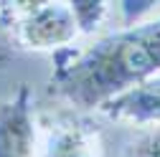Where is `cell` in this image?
<instances>
[{"label":"cell","mask_w":160,"mask_h":157,"mask_svg":"<svg viewBox=\"0 0 160 157\" xmlns=\"http://www.w3.org/2000/svg\"><path fill=\"white\" fill-rule=\"evenodd\" d=\"M36 129L33 94L28 86H21L0 102V157H36Z\"/></svg>","instance_id":"cell-4"},{"label":"cell","mask_w":160,"mask_h":157,"mask_svg":"<svg viewBox=\"0 0 160 157\" xmlns=\"http://www.w3.org/2000/svg\"><path fill=\"white\" fill-rule=\"evenodd\" d=\"M0 21L28 51H69L82 38L69 3H0Z\"/></svg>","instance_id":"cell-2"},{"label":"cell","mask_w":160,"mask_h":157,"mask_svg":"<svg viewBox=\"0 0 160 157\" xmlns=\"http://www.w3.org/2000/svg\"><path fill=\"white\" fill-rule=\"evenodd\" d=\"M99 114L112 122H122L132 127H145V129L160 127V74L112 99L99 109Z\"/></svg>","instance_id":"cell-5"},{"label":"cell","mask_w":160,"mask_h":157,"mask_svg":"<svg viewBox=\"0 0 160 157\" xmlns=\"http://www.w3.org/2000/svg\"><path fill=\"white\" fill-rule=\"evenodd\" d=\"M36 157H104V142L79 112H56L38 119Z\"/></svg>","instance_id":"cell-3"},{"label":"cell","mask_w":160,"mask_h":157,"mask_svg":"<svg viewBox=\"0 0 160 157\" xmlns=\"http://www.w3.org/2000/svg\"><path fill=\"white\" fill-rule=\"evenodd\" d=\"M119 157H160V127H150L140 132L122 150Z\"/></svg>","instance_id":"cell-7"},{"label":"cell","mask_w":160,"mask_h":157,"mask_svg":"<svg viewBox=\"0 0 160 157\" xmlns=\"http://www.w3.org/2000/svg\"><path fill=\"white\" fill-rule=\"evenodd\" d=\"M69 5L82 36H94L114 10V3H102V0H97V3L94 0H74Z\"/></svg>","instance_id":"cell-6"},{"label":"cell","mask_w":160,"mask_h":157,"mask_svg":"<svg viewBox=\"0 0 160 157\" xmlns=\"http://www.w3.org/2000/svg\"><path fill=\"white\" fill-rule=\"evenodd\" d=\"M160 74V13L122 26L84 48L56 53L51 86L71 112H99Z\"/></svg>","instance_id":"cell-1"}]
</instances>
